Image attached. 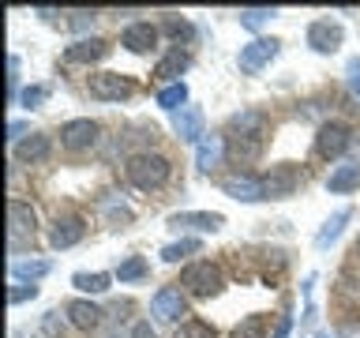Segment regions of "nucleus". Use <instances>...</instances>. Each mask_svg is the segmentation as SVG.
Masks as SVG:
<instances>
[{"mask_svg":"<svg viewBox=\"0 0 360 338\" xmlns=\"http://www.w3.org/2000/svg\"><path fill=\"white\" fill-rule=\"evenodd\" d=\"M22 139H27V124H22V120H11V124H8V143H22Z\"/></svg>","mask_w":360,"mask_h":338,"instance_id":"40","label":"nucleus"},{"mask_svg":"<svg viewBox=\"0 0 360 338\" xmlns=\"http://www.w3.org/2000/svg\"><path fill=\"white\" fill-rule=\"evenodd\" d=\"M19 98V56H8V101Z\"/></svg>","mask_w":360,"mask_h":338,"instance_id":"36","label":"nucleus"},{"mask_svg":"<svg viewBox=\"0 0 360 338\" xmlns=\"http://www.w3.org/2000/svg\"><path fill=\"white\" fill-rule=\"evenodd\" d=\"M338 338H360V323H342L338 327Z\"/></svg>","mask_w":360,"mask_h":338,"instance_id":"42","label":"nucleus"},{"mask_svg":"<svg viewBox=\"0 0 360 338\" xmlns=\"http://www.w3.org/2000/svg\"><path fill=\"white\" fill-rule=\"evenodd\" d=\"M274 15H278L274 8H240V15H236V19H240L244 30H259L263 23H270Z\"/></svg>","mask_w":360,"mask_h":338,"instance_id":"32","label":"nucleus"},{"mask_svg":"<svg viewBox=\"0 0 360 338\" xmlns=\"http://www.w3.org/2000/svg\"><path fill=\"white\" fill-rule=\"evenodd\" d=\"M278 53H281V42H278V38H252L248 45H240V53H236V64H240L244 75H259Z\"/></svg>","mask_w":360,"mask_h":338,"instance_id":"7","label":"nucleus"},{"mask_svg":"<svg viewBox=\"0 0 360 338\" xmlns=\"http://www.w3.org/2000/svg\"><path fill=\"white\" fill-rule=\"evenodd\" d=\"M173 338H218V331H214V323H207V320H199V315H191V320H184V323H176V331H173Z\"/></svg>","mask_w":360,"mask_h":338,"instance_id":"29","label":"nucleus"},{"mask_svg":"<svg viewBox=\"0 0 360 338\" xmlns=\"http://www.w3.org/2000/svg\"><path fill=\"white\" fill-rule=\"evenodd\" d=\"M221 192L229 199H236V203H259V199H266V184H263V177H255V173L221 177Z\"/></svg>","mask_w":360,"mask_h":338,"instance_id":"13","label":"nucleus"},{"mask_svg":"<svg viewBox=\"0 0 360 338\" xmlns=\"http://www.w3.org/2000/svg\"><path fill=\"white\" fill-rule=\"evenodd\" d=\"M199 252H202V241H199V237H180V241H173V244L162 248V259H165V263H180V259L199 256Z\"/></svg>","mask_w":360,"mask_h":338,"instance_id":"26","label":"nucleus"},{"mask_svg":"<svg viewBox=\"0 0 360 338\" xmlns=\"http://www.w3.org/2000/svg\"><path fill=\"white\" fill-rule=\"evenodd\" d=\"M64 315H68V323H72L75 331H83V334H94V331H101V323H105V312L86 297L64 301Z\"/></svg>","mask_w":360,"mask_h":338,"instance_id":"12","label":"nucleus"},{"mask_svg":"<svg viewBox=\"0 0 360 338\" xmlns=\"http://www.w3.org/2000/svg\"><path fill=\"white\" fill-rule=\"evenodd\" d=\"M173 132L180 143H202L207 139V117L199 106H184L180 113H173Z\"/></svg>","mask_w":360,"mask_h":338,"instance_id":"15","label":"nucleus"},{"mask_svg":"<svg viewBox=\"0 0 360 338\" xmlns=\"http://www.w3.org/2000/svg\"><path fill=\"white\" fill-rule=\"evenodd\" d=\"M72 286L79 293H105L112 286V275H105V270H75Z\"/></svg>","mask_w":360,"mask_h":338,"instance_id":"24","label":"nucleus"},{"mask_svg":"<svg viewBox=\"0 0 360 338\" xmlns=\"http://www.w3.org/2000/svg\"><path fill=\"white\" fill-rule=\"evenodd\" d=\"M169 230H191V233H218L225 225V214L218 211H180L169 214Z\"/></svg>","mask_w":360,"mask_h":338,"instance_id":"14","label":"nucleus"},{"mask_svg":"<svg viewBox=\"0 0 360 338\" xmlns=\"http://www.w3.org/2000/svg\"><path fill=\"white\" fill-rule=\"evenodd\" d=\"M49 154H53V139L45 132H30L22 143H15V162H22V165H38Z\"/></svg>","mask_w":360,"mask_h":338,"instance_id":"20","label":"nucleus"},{"mask_svg":"<svg viewBox=\"0 0 360 338\" xmlns=\"http://www.w3.org/2000/svg\"><path fill=\"white\" fill-rule=\"evenodd\" d=\"M349 222H353V207H342V211H334L330 218L323 222V230L315 233V248H319V252H326V248H330V244L338 241V237H342V230H345Z\"/></svg>","mask_w":360,"mask_h":338,"instance_id":"22","label":"nucleus"},{"mask_svg":"<svg viewBox=\"0 0 360 338\" xmlns=\"http://www.w3.org/2000/svg\"><path fill=\"white\" fill-rule=\"evenodd\" d=\"M150 312L158 323H184L180 315H188V293L180 286H162L150 297Z\"/></svg>","mask_w":360,"mask_h":338,"instance_id":"9","label":"nucleus"},{"mask_svg":"<svg viewBox=\"0 0 360 338\" xmlns=\"http://www.w3.org/2000/svg\"><path fill=\"white\" fill-rule=\"evenodd\" d=\"M98 135H101V128H98V120H90V117H75V120L60 124V146L68 154L90 151V146L98 143Z\"/></svg>","mask_w":360,"mask_h":338,"instance_id":"8","label":"nucleus"},{"mask_svg":"<svg viewBox=\"0 0 360 338\" xmlns=\"http://www.w3.org/2000/svg\"><path fill=\"white\" fill-rule=\"evenodd\" d=\"M176 286L195 301H210L225 289V270L218 263H210V259H195V263H188L184 270H180Z\"/></svg>","mask_w":360,"mask_h":338,"instance_id":"3","label":"nucleus"},{"mask_svg":"<svg viewBox=\"0 0 360 338\" xmlns=\"http://www.w3.org/2000/svg\"><path fill=\"white\" fill-rule=\"evenodd\" d=\"M292 334V315L289 312H278L274 315V327H270V338H289Z\"/></svg>","mask_w":360,"mask_h":338,"instance_id":"37","label":"nucleus"},{"mask_svg":"<svg viewBox=\"0 0 360 338\" xmlns=\"http://www.w3.org/2000/svg\"><path fill=\"white\" fill-rule=\"evenodd\" d=\"M83 237H86V218H83V214H75V211L56 214L53 225H49V248H56V252L75 248Z\"/></svg>","mask_w":360,"mask_h":338,"instance_id":"10","label":"nucleus"},{"mask_svg":"<svg viewBox=\"0 0 360 338\" xmlns=\"http://www.w3.org/2000/svg\"><path fill=\"white\" fill-rule=\"evenodd\" d=\"M146 275H150V263H146L143 256H128V259H120L117 270H112V278H117V282H143Z\"/></svg>","mask_w":360,"mask_h":338,"instance_id":"27","label":"nucleus"},{"mask_svg":"<svg viewBox=\"0 0 360 338\" xmlns=\"http://www.w3.org/2000/svg\"><path fill=\"white\" fill-rule=\"evenodd\" d=\"M34 237H38V211L27 199L11 196L8 199V248L19 252L22 244H34Z\"/></svg>","mask_w":360,"mask_h":338,"instance_id":"4","label":"nucleus"},{"mask_svg":"<svg viewBox=\"0 0 360 338\" xmlns=\"http://www.w3.org/2000/svg\"><path fill=\"white\" fill-rule=\"evenodd\" d=\"M353 256L360 259V237H356V244H353Z\"/></svg>","mask_w":360,"mask_h":338,"instance_id":"43","label":"nucleus"},{"mask_svg":"<svg viewBox=\"0 0 360 338\" xmlns=\"http://www.w3.org/2000/svg\"><path fill=\"white\" fill-rule=\"evenodd\" d=\"M304 38H308V45H311L315 53L330 56L338 45H342V27H338V23H330V19H311Z\"/></svg>","mask_w":360,"mask_h":338,"instance_id":"17","label":"nucleus"},{"mask_svg":"<svg viewBox=\"0 0 360 338\" xmlns=\"http://www.w3.org/2000/svg\"><path fill=\"white\" fill-rule=\"evenodd\" d=\"M49 94H53L49 83H34V87H27V90L19 94V106H22V109H38V106H45V101H49Z\"/></svg>","mask_w":360,"mask_h":338,"instance_id":"33","label":"nucleus"},{"mask_svg":"<svg viewBox=\"0 0 360 338\" xmlns=\"http://www.w3.org/2000/svg\"><path fill=\"white\" fill-rule=\"evenodd\" d=\"M158 42H162V27H154V23H128L120 30V45L128 53H150L158 49Z\"/></svg>","mask_w":360,"mask_h":338,"instance_id":"16","label":"nucleus"},{"mask_svg":"<svg viewBox=\"0 0 360 338\" xmlns=\"http://www.w3.org/2000/svg\"><path fill=\"white\" fill-rule=\"evenodd\" d=\"M345 75H349V90H353L356 101H360V61H349L345 64Z\"/></svg>","mask_w":360,"mask_h":338,"instance_id":"39","label":"nucleus"},{"mask_svg":"<svg viewBox=\"0 0 360 338\" xmlns=\"http://www.w3.org/2000/svg\"><path fill=\"white\" fill-rule=\"evenodd\" d=\"M34 297H38V286H34V282H11V289H8V301L11 304L34 301Z\"/></svg>","mask_w":360,"mask_h":338,"instance_id":"34","label":"nucleus"},{"mask_svg":"<svg viewBox=\"0 0 360 338\" xmlns=\"http://www.w3.org/2000/svg\"><path fill=\"white\" fill-rule=\"evenodd\" d=\"M225 151H229V158L236 165H248L255 162L259 154H263L266 146V113L259 109H244L236 113V117L229 120V135H225Z\"/></svg>","mask_w":360,"mask_h":338,"instance_id":"1","label":"nucleus"},{"mask_svg":"<svg viewBox=\"0 0 360 338\" xmlns=\"http://www.w3.org/2000/svg\"><path fill=\"white\" fill-rule=\"evenodd\" d=\"M360 139H356V132L349 128L345 120H326V124H319V132H315V154L319 158H342L349 146H356Z\"/></svg>","mask_w":360,"mask_h":338,"instance_id":"5","label":"nucleus"},{"mask_svg":"<svg viewBox=\"0 0 360 338\" xmlns=\"http://www.w3.org/2000/svg\"><path fill=\"white\" fill-rule=\"evenodd\" d=\"M94 19H98V11H72L68 27H72V30H86V27H94Z\"/></svg>","mask_w":360,"mask_h":338,"instance_id":"38","label":"nucleus"},{"mask_svg":"<svg viewBox=\"0 0 360 338\" xmlns=\"http://www.w3.org/2000/svg\"><path fill=\"white\" fill-rule=\"evenodd\" d=\"M105 218H109V225H124V222H131V207H124V203H105Z\"/></svg>","mask_w":360,"mask_h":338,"instance_id":"35","label":"nucleus"},{"mask_svg":"<svg viewBox=\"0 0 360 338\" xmlns=\"http://www.w3.org/2000/svg\"><path fill=\"white\" fill-rule=\"evenodd\" d=\"M131 338H158V331H154L150 323H135L131 327Z\"/></svg>","mask_w":360,"mask_h":338,"instance_id":"41","label":"nucleus"},{"mask_svg":"<svg viewBox=\"0 0 360 338\" xmlns=\"http://www.w3.org/2000/svg\"><path fill=\"white\" fill-rule=\"evenodd\" d=\"M225 154H229L225 151V135H207V139L195 146V165L202 169V173H210L214 165H221Z\"/></svg>","mask_w":360,"mask_h":338,"instance_id":"23","label":"nucleus"},{"mask_svg":"<svg viewBox=\"0 0 360 338\" xmlns=\"http://www.w3.org/2000/svg\"><path fill=\"white\" fill-rule=\"evenodd\" d=\"M86 90L94 101H128L135 94V83L120 72H90Z\"/></svg>","mask_w":360,"mask_h":338,"instance_id":"6","label":"nucleus"},{"mask_svg":"<svg viewBox=\"0 0 360 338\" xmlns=\"http://www.w3.org/2000/svg\"><path fill=\"white\" fill-rule=\"evenodd\" d=\"M356 188H360V162L356 158L334 165V173L326 177V192H330V196H349V192H356Z\"/></svg>","mask_w":360,"mask_h":338,"instance_id":"21","label":"nucleus"},{"mask_svg":"<svg viewBox=\"0 0 360 338\" xmlns=\"http://www.w3.org/2000/svg\"><path fill=\"white\" fill-rule=\"evenodd\" d=\"M158 106L169 109V113H180V109L188 106V87H184V83L162 87V90H158Z\"/></svg>","mask_w":360,"mask_h":338,"instance_id":"28","label":"nucleus"},{"mask_svg":"<svg viewBox=\"0 0 360 338\" xmlns=\"http://www.w3.org/2000/svg\"><path fill=\"white\" fill-rule=\"evenodd\" d=\"M188 68H191V53H188V49H169L162 61L154 64L150 79H154V83L173 87V83H180V72H188Z\"/></svg>","mask_w":360,"mask_h":338,"instance_id":"19","label":"nucleus"},{"mask_svg":"<svg viewBox=\"0 0 360 338\" xmlns=\"http://www.w3.org/2000/svg\"><path fill=\"white\" fill-rule=\"evenodd\" d=\"M105 53H109V42L98 38V34H90V38H79V42L68 45L60 61H64V64H98Z\"/></svg>","mask_w":360,"mask_h":338,"instance_id":"18","label":"nucleus"},{"mask_svg":"<svg viewBox=\"0 0 360 338\" xmlns=\"http://www.w3.org/2000/svg\"><path fill=\"white\" fill-rule=\"evenodd\" d=\"M49 259H22V263H11V282H34L38 286V278L49 275Z\"/></svg>","mask_w":360,"mask_h":338,"instance_id":"25","label":"nucleus"},{"mask_svg":"<svg viewBox=\"0 0 360 338\" xmlns=\"http://www.w3.org/2000/svg\"><path fill=\"white\" fill-rule=\"evenodd\" d=\"M319 338H326V334H319Z\"/></svg>","mask_w":360,"mask_h":338,"instance_id":"44","label":"nucleus"},{"mask_svg":"<svg viewBox=\"0 0 360 338\" xmlns=\"http://www.w3.org/2000/svg\"><path fill=\"white\" fill-rule=\"evenodd\" d=\"M162 30H165V34H169V38H173V42H176V49H180V45H188L191 38H195V27H191V23H188V19H176V15H169Z\"/></svg>","mask_w":360,"mask_h":338,"instance_id":"31","label":"nucleus"},{"mask_svg":"<svg viewBox=\"0 0 360 338\" xmlns=\"http://www.w3.org/2000/svg\"><path fill=\"white\" fill-rule=\"evenodd\" d=\"M300 180H304V169H300L297 162L270 165V173L263 177V184H266V199H285V196H292V192L300 188Z\"/></svg>","mask_w":360,"mask_h":338,"instance_id":"11","label":"nucleus"},{"mask_svg":"<svg viewBox=\"0 0 360 338\" xmlns=\"http://www.w3.org/2000/svg\"><path fill=\"white\" fill-rule=\"evenodd\" d=\"M229 338H270L266 334V315L255 312V315H248V320H240V323L233 327Z\"/></svg>","mask_w":360,"mask_h":338,"instance_id":"30","label":"nucleus"},{"mask_svg":"<svg viewBox=\"0 0 360 338\" xmlns=\"http://www.w3.org/2000/svg\"><path fill=\"white\" fill-rule=\"evenodd\" d=\"M173 177V162L162 151H135L124 162V180L139 192H162Z\"/></svg>","mask_w":360,"mask_h":338,"instance_id":"2","label":"nucleus"}]
</instances>
